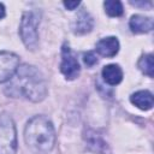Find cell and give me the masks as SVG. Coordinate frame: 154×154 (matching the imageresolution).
Listing matches in <instances>:
<instances>
[{
	"label": "cell",
	"mask_w": 154,
	"mask_h": 154,
	"mask_svg": "<svg viewBox=\"0 0 154 154\" xmlns=\"http://www.w3.org/2000/svg\"><path fill=\"white\" fill-rule=\"evenodd\" d=\"M14 75L8 85L11 95H22L32 102H40L46 97L47 84L38 69L25 64L19 66Z\"/></svg>",
	"instance_id": "cell-1"
},
{
	"label": "cell",
	"mask_w": 154,
	"mask_h": 154,
	"mask_svg": "<svg viewBox=\"0 0 154 154\" xmlns=\"http://www.w3.org/2000/svg\"><path fill=\"white\" fill-rule=\"evenodd\" d=\"M24 140L34 152L49 153L55 144V131L52 122L43 116L31 118L24 129Z\"/></svg>",
	"instance_id": "cell-2"
},
{
	"label": "cell",
	"mask_w": 154,
	"mask_h": 154,
	"mask_svg": "<svg viewBox=\"0 0 154 154\" xmlns=\"http://www.w3.org/2000/svg\"><path fill=\"white\" fill-rule=\"evenodd\" d=\"M17 131L12 118L7 113L0 114V154H16Z\"/></svg>",
	"instance_id": "cell-3"
},
{
	"label": "cell",
	"mask_w": 154,
	"mask_h": 154,
	"mask_svg": "<svg viewBox=\"0 0 154 154\" xmlns=\"http://www.w3.org/2000/svg\"><path fill=\"white\" fill-rule=\"evenodd\" d=\"M38 20L40 19L35 12H24L22 16L20 25H19V34H20L23 43L25 45L28 49H34L37 46Z\"/></svg>",
	"instance_id": "cell-4"
},
{
	"label": "cell",
	"mask_w": 154,
	"mask_h": 154,
	"mask_svg": "<svg viewBox=\"0 0 154 154\" xmlns=\"http://www.w3.org/2000/svg\"><path fill=\"white\" fill-rule=\"evenodd\" d=\"M19 67V58L12 52H0V83L10 81Z\"/></svg>",
	"instance_id": "cell-5"
},
{
	"label": "cell",
	"mask_w": 154,
	"mask_h": 154,
	"mask_svg": "<svg viewBox=\"0 0 154 154\" xmlns=\"http://www.w3.org/2000/svg\"><path fill=\"white\" fill-rule=\"evenodd\" d=\"M79 64L71 52L70 47L64 45L61 51V63H60V71L65 76L66 79H75L79 75Z\"/></svg>",
	"instance_id": "cell-6"
},
{
	"label": "cell",
	"mask_w": 154,
	"mask_h": 154,
	"mask_svg": "<svg viewBox=\"0 0 154 154\" xmlns=\"http://www.w3.org/2000/svg\"><path fill=\"white\" fill-rule=\"evenodd\" d=\"M119 51V41L114 36L105 37L96 43V52L106 58L114 57Z\"/></svg>",
	"instance_id": "cell-7"
},
{
	"label": "cell",
	"mask_w": 154,
	"mask_h": 154,
	"mask_svg": "<svg viewBox=\"0 0 154 154\" xmlns=\"http://www.w3.org/2000/svg\"><path fill=\"white\" fill-rule=\"evenodd\" d=\"M130 29L135 34L149 32L153 29V19L150 17H144L141 14H135L130 19Z\"/></svg>",
	"instance_id": "cell-8"
},
{
	"label": "cell",
	"mask_w": 154,
	"mask_h": 154,
	"mask_svg": "<svg viewBox=\"0 0 154 154\" xmlns=\"http://www.w3.org/2000/svg\"><path fill=\"white\" fill-rule=\"evenodd\" d=\"M85 141H87V146L93 152L99 153V154H109V149H108L107 143L96 132H94V131H87Z\"/></svg>",
	"instance_id": "cell-9"
},
{
	"label": "cell",
	"mask_w": 154,
	"mask_h": 154,
	"mask_svg": "<svg viewBox=\"0 0 154 154\" xmlns=\"http://www.w3.org/2000/svg\"><path fill=\"white\" fill-rule=\"evenodd\" d=\"M130 101H131V103H134L136 107H138L142 111L150 109L154 103L153 95L148 90H138V91L134 93L130 96Z\"/></svg>",
	"instance_id": "cell-10"
},
{
	"label": "cell",
	"mask_w": 154,
	"mask_h": 154,
	"mask_svg": "<svg viewBox=\"0 0 154 154\" xmlns=\"http://www.w3.org/2000/svg\"><path fill=\"white\" fill-rule=\"evenodd\" d=\"M93 28V18L90 17V14L85 11H81L77 17H76V20L72 25V29H73V32L77 34V35H83V34H87Z\"/></svg>",
	"instance_id": "cell-11"
},
{
	"label": "cell",
	"mask_w": 154,
	"mask_h": 154,
	"mask_svg": "<svg viewBox=\"0 0 154 154\" xmlns=\"http://www.w3.org/2000/svg\"><path fill=\"white\" fill-rule=\"evenodd\" d=\"M102 77H103V81L107 84L116 85V84L122 82V79H123V71L119 67V65L109 64V65H106L102 69Z\"/></svg>",
	"instance_id": "cell-12"
},
{
	"label": "cell",
	"mask_w": 154,
	"mask_h": 154,
	"mask_svg": "<svg viewBox=\"0 0 154 154\" xmlns=\"http://www.w3.org/2000/svg\"><path fill=\"white\" fill-rule=\"evenodd\" d=\"M105 11L111 17H119L123 14V5L118 0H107L103 2Z\"/></svg>",
	"instance_id": "cell-13"
},
{
	"label": "cell",
	"mask_w": 154,
	"mask_h": 154,
	"mask_svg": "<svg viewBox=\"0 0 154 154\" xmlns=\"http://www.w3.org/2000/svg\"><path fill=\"white\" fill-rule=\"evenodd\" d=\"M138 67L143 73H146L149 77H153L154 75V61H153V54H146L143 55L138 61Z\"/></svg>",
	"instance_id": "cell-14"
},
{
	"label": "cell",
	"mask_w": 154,
	"mask_h": 154,
	"mask_svg": "<svg viewBox=\"0 0 154 154\" xmlns=\"http://www.w3.org/2000/svg\"><path fill=\"white\" fill-rule=\"evenodd\" d=\"M83 60H84V64L89 67L94 66L96 63H97V58L96 55L94 54V52H87L83 54Z\"/></svg>",
	"instance_id": "cell-15"
},
{
	"label": "cell",
	"mask_w": 154,
	"mask_h": 154,
	"mask_svg": "<svg viewBox=\"0 0 154 154\" xmlns=\"http://www.w3.org/2000/svg\"><path fill=\"white\" fill-rule=\"evenodd\" d=\"M79 1H64V6L67 8V10H76L78 6H79Z\"/></svg>",
	"instance_id": "cell-16"
},
{
	"label": "cell",
	"mask_w": 154,
	"mask_h": 154,
	"mask_svg": "<svg viewBox=\"0 0 154 154\" xmlns=\"http://www.w3.org/2000/svg\"><path fill=\"white\" fill-rule=\"evenodd\" d=\"M130 4L131 5H135V6H142V7H146V6H152V2L150 1H141V2H138V1H130Z\"/></svg>",
	"instance_id": "cell-17"
},
{
	"label": "cell",
	"mask_w": 154,
	"mask_h": 154,
	"mask_svg": "<svg viewBox=\"0 0 154 154\" xmlns=\"http://www.w3.org/2000/svg\"><path fill=\"white\" fill-rule=\"evenodd\" d=\"M4 16H5V6L2 4H0V19L4 18Z\"/></svg>",
	"instance_id": "cell-18"
}]
</instances>
